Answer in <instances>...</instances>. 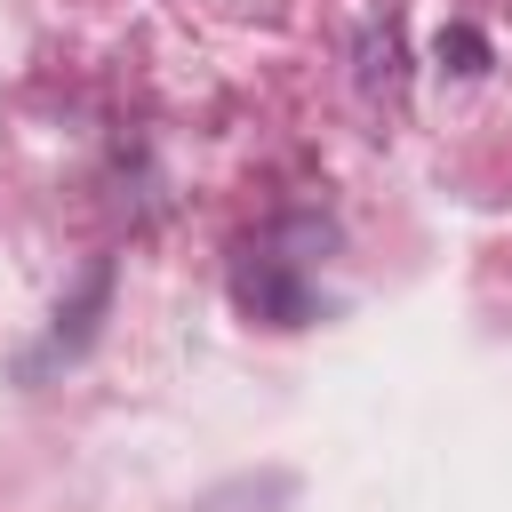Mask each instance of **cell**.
<instances>
[]
</instances>
